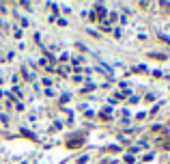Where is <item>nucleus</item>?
<instances>
[{"instance_id": "nucleus-2", "label": "nucleus", "mask_w": 170, "mask_h": 164, "mask_svg": "<svg viewBox=\"0 0 170 164\" xmlns=\"http://www.w3.org/2000/svg\"><path fill=\"white\" fill-rule=\"evenodd\" d=\"M151 58H157V61H164L166 56H164V54H151Z\"/></svg>"}, {"instance_id": "nucleus-1", "label": "nucleus", "mask_w": 170, "mask_h": 164, "mask_svg": "<svg viewBox=\"0 0 170 164\" xmlns=\"http://www.w3.org/2000/svg\"><path fill=\"white\" fill-rule=\"evenodd\" d=\"M82 143H84L82 136H78V138H69V140H67V149H76V147H80Z\"/></svg>"}]
</instances>
